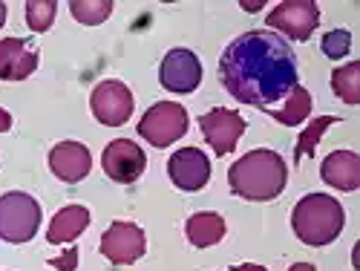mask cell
<instances>
[{"instance_id": "obj_22", "label": "cell", "mask_w": 360, "mask_h": 271, "mask_svg": "<svg viewBox=\"0 0 360 271\" xmlns=\"http://www.w3.org/2000/svg\"><path fill=\"white\" fill-rule=\"evenodd\" d=\"M55 12H58L55 0H29L26 4V26L32 29V32H46L55 20Z\"/></svg>"}, {"instance_id": "obj_19", "label": "cell", "mask_w": 360, "mask_h": 271, "mask_svg": "<svg viewBox=\"0 0 360 271\" xmlns=\"http://www.w3.org/2000/svg\"><path fill=\"white\" fill-rule=\"evenodd\" d=\"M332 89L335 96L346 104H357L360 101V64H343L332 73Z\"/></svg>"}, {"instance_id": "obj_4", "label": "cell", "mask_w": 360, "mask_h": 271, "mask_svg": "<svg viewBox=\"0 0 360 271\" xmlns=\"http://www.w3.org/2000/svg\"><path fill=\"white\" fill-rule=\"evenodd\" d=\"M41 225V205L23 191H9L0 196V239L6 243H29Z\"/></svg>"}, {"instance_id": "obj_24", "label": "cell", "mask_w": 360, "mask_h": 271, "mask_svg": "<svg viewBox=\"0 0 360 271\" xmlns=\"http://www.w3.org/2000/svg\"><path fill=\"white\" fill-rule=\"evenodd\" d=\"M75 260H78V248H70L67 257H55V260H49V265L61 268V271H75Z\"/></svg>"}, {"instance_id": "obj_28", "label": "cell", "mask_w": 360, "mask_h": 271, "mask_svg": "<svg viewBox=\"0 0 360 271\" xmlns=\"http://www.w3.org/2000/svg\"><path fill=\"white\" fill-rule=\"evenodd\" d=\"M4 23H6V4L0 0V26H4Z\"/></svg>"}, {"instance_id": "obj_6", "label": "cell", "mask_w": 360, "mask_h": 271, "mask_svg": "<svg viewBox=\"0 0 360 271\" xmlns=\"http://www.w3.org/2000/svg\"><path fill=\"white\" fill-rule=\"evenodd\" d=\"M265 23L291 41H309L320 23V6L314 0H283L268 12Z\"/></svg>"}, {"instance_id": "obj_12", "label": "cell", "mask_w": 360, "mask_h": 271, "mask_svg": "<svg viewBox=\"0 0 360 271\" xmlns=\"http://www.w3.org/2000/svg\"><path fill=\"white\" fill-rule=\"evenodd\" d=\"M167 173L179 191L193 194V191H202L207 185V179H211V159L199 147H182L170 156Z\"/></svg>"}, {"instance_id": "obj_23", "label": "cell", "mask_w": 360, "mask_h": 271, "mask_svg": "<svg viewBox=\"0 0 360 271\" xmlns=\"http://www.w3.org/2000/svg\"><path fill=\"white\" fill-rule=\"evenodd\" d=\"M323 55L326 58H332V61H338V58H346L349 49H352V35H349V29H332V32H326L323 41Z\"/></svg>"}, {"instance_id": "obj_18", "label": "cell", "mask_w": 360, "mask_h": 271, "mask_svg": "<svg viewBox=\"0 0 360 271\" xmlns=\"http://www.w3.org/2000/svg\"><path fill=\"white\" fill-rule=\"evenodd\" d=\"M265 113L271 115V118H277V122L285 125V127H297L300 122H306L309 113H311V96H309V89L297 84L291 93H288V99H285L283 107H271V110H265Z\"/></svg>"}, {"instance_id": "obj_5", "label": "cell", "mask_w": 360, "mask_h": 271, "mask_svg": "<svg viewBox=\"0 0 360 271\" xmlns=\"http://www.w3.org/2000/svg\"><path fill=\"white\" fill-rule=\"evenodd\" d=\"M185 133H188V110L176 101H156L139 122V136L147 139L153 147H170Z\"/></svg>"}, {"instance_id": "obj_2", "label": "cell", "mask_w": 360, "mask_h": 271, "mask_svg": "<svg viewBox=\"0 0 360 271\" xmlns=\"http://www.w3.org/2000/svg\"><path fill=\"white\" fill-rule=\"evenodd\" d=\"M288 168L277 150L257 147L243 159H236L228 170V185L236 196L248 202H271L285 191Z\"/></svg>"}, {"instance_id": "obj_14", "label": "cell", "mask_w": 360, "mask_h": 271, "mask_svg": "<svg viewBox=\"0 0 360 271\" xmlns=\"http://www.w3.org/2000/svg\"><path fill=\"white\" fill-rule=\"evenodd\" d=\"M41 52L26 38L0 41V81H23L38 70Z\"/></svg>"}, {"instance_id": "obj_21", "label": "cell", "mask_w": 360, "mask_h": 271, "mask_svg": "<svg viewBox=\"0 0 360 271\" xmlns=\"http://www.w3.org/2000/svg\"><path fill=\"white\" fill-rule=\"evenodd\" d=\"M70 12L78 23H86V26H98L110 18L112 12V0H72L70 4Z\"/></svg>"}, {"instance_id": "obj_20", "label": "cell", "mask_w": 360, "mask_h": 271, "mask_svg": "<svg viewBox=\"0 0 360 271\" xmlns=\"http://www.w3.org/2000/svg\"><path fill=\"white\" fill-rule=\"evenodd\" d=\"M338 122L335 115H320V118H314V122L300 133V139H297V147H294V162H300V159H306V156H314V150H317V144H320V139H323V133L328 130Z\"/></svg>"}, {"instance_id": "obj_13", "label": "cell", "mask_w": 360, "mask_h": 271, "mask_svg": "<svg viewBox=\"0 0 360 271\" xmlns=\"http://www.w3.org/2000/svg\"><path fill=\"white\" fill-rule=\"evenodd\" d=\"M49 170L67 185H75L93 170V156L81 141H61L49 150Z\"/></svg>"}, {"instance_id": "obj_1", "label": "cell", "mask_w": 360, "mask_h": 271, "mask_svg": "<svg viewBox=\"0 0 360 271\" xmlns=\"http://www.w3.org/2000/svg\"><path fill=\"white\" fill-rule=\"evenodd\" d=\"M219 78L239 104L271 110L300 84L297 55L285 38L268 29H251L233 38L222 52Z\"/></svg>"}, {"instance_id": "obj_26", "label": "cell", "mask_w": 360, "mask_h": 271, "mask_svg": "<svg viewBox=\"0 0 360 271\" xmlns=\"http://www.w3.org/2000/svg\"><path fill=\"white\" fill-rule=\"evenodd\" d=\"M231 271H268V268H262V265H257V263H243V265H233Z\"/></svg>"}, {"instance_id": "obj_27", "label": "cell", "mask_w": 360, "mask_h": 271, "mask_svg": "<svg viewBox=\"0 0 360 271\" xmlns=\"http://www.w3.org/2000/svg\"><path fill=\"white\" fill-rule=\"evenodd\" d=\"M288 271H317V268H314L311 263H294Z\"/></svg>"}, {"instance_id": "obj_10", "label": "cell", "mask_w": 360, "mask_h": 271, "mask_svg": "<svg viewBox=\"0 0 360 271\" xmlns=\"http://www.w3.org/2000/svg\"><path fill=\"white\" fill-rule=\"evenodd\" d=\"M147 251V237L136 222H112L101 237V254L112 265H133Z\"/></svg>"}, {"instance_id": "obj_9", "label": "cell", "mask_w": 360, "mask_h": 271, "mask_svg": "<svg viewBox=\"0 0 360 271\" xmlns=\"http://www.w3.org/2000/svg\"><path fill=\"white\" fill-rule=\"evenodd\" d=\"M101 165H104V173L118 185H133L141 179L144 168H147V156L144 150L130 141V139H115L104 147L101 153Z\"/></svg>"}, {"instance_id": "obj_17", "label": "cell", "mask_w": 360, "mask_h": 271, "mask_svg": "<svg viewBox=\"0 0 360 271\" xmlns=\"http://www.w3.org/2000/svg\"><path fill=\"white\" fill-rule=\"evenodd\" d=\"M185 234L193 248H211L225 237V220L219 214H214V210H199V214H193L188 220Z\"/></svg>"}, {"instance_id": "obj_11", "label": "cell", "mask_w": 360, "mask_h": 271, "mask_svg": "<svg viewBox=\"0 0 360 271\" xmlns=\"http://www.w3.org/2000/svg\"><path fill=\"white\" fill-rule=\"evenodd\" d=\"M159 81L165 89L179 96H188L199 87L202 81V64L196 52L191 49H170L162 58V67H159Z\"/></svg>"}, {"instance_id": "obj_15", "label": "cell", "mask_w": 360, "mask_h": 271, "mask_svg": "<svg viewBox=\"0 0 360 271\" xmlns=\"http://www.w3.org/2000/svg\"><path fill=\"white\" fill-rule=\"evenodd\" d=\"M320 176L326 185L352 194L360 188V156L354 150H332L320 165Z\"/></svg>"}, {"instance_id": "obj_8", "label": "cell", "mask_w": 360, "mask_h": 271, "mask_svg": "<svg viewBox=\"0 0 360 271\" xmlns=\"http://www.w3.org/2000/svg\"><path fill=\"white\" fill-rule=\"evenodd\" d=\"M199 127H202V136L205 141L214 147L217 156H228L236 150L239 139L245 133V118L239 115L236 110H225V107H217L211 113L199 115Z\"/></svg>"}, {"instance_id": "obj_16", "label": "cell", "mask_w": 360, "mask_h": 271, "mask_svg": "<svg viewBox=\"0 0 360 271\" xmlns=\"http://www.w3.org/2000/svg\"><path fill=\"white\" fill-rule=\"evenodd\" d=\"M86 225H89V210L84 205H67L52 217L46 228V239L52 246L72 243V239H78L86 231Z\"/></svg>"}, {"instance_id": "obj_7", "label": "cell", "mask_w": 360, "mask_h": 271, "mask_svg": "<svg viewBox=\"0 0 360 271\" xmlns=\"http://www.w3.org/2000/svg\"><path fill=\"white\" fill-rule=\"evenodd\" d=\"M89 107L93 115L107 127H122L127 118L133 115V93L124 81L107 78L101 84H96L93 96H89Z\"/></svg>"}, {"instance_id": "obj_25", "label": "cell", "mask_w": 360, "mask_h": 271, "mask_svg": "<svg viewBox=\"0 0 360 271\" xmlns=\"http://www.w3.org/2000/svg\"><path fill=\"white\" fill-rule=\"evenodd\" d=\"M9 127H12V115H9V110L0 107V133H6Z\"/></svg>"}, {"instance_id": "obj_3", "label": "cell", "mask_w": 360, "mask_h": 271, "mask_svg": "<svg viewBox=\"0 0 360 271\" xmlns=\"http://www.w3.org/2000/svg\"><path fill=\"white\" fill-rule=\"evenodd\" d=\"M343 225H346L343 205L328 194H309L294 205L291 228H294L300 243H306L311 248L335 243L343 231Z\"/></svg>"}]
</instances>
